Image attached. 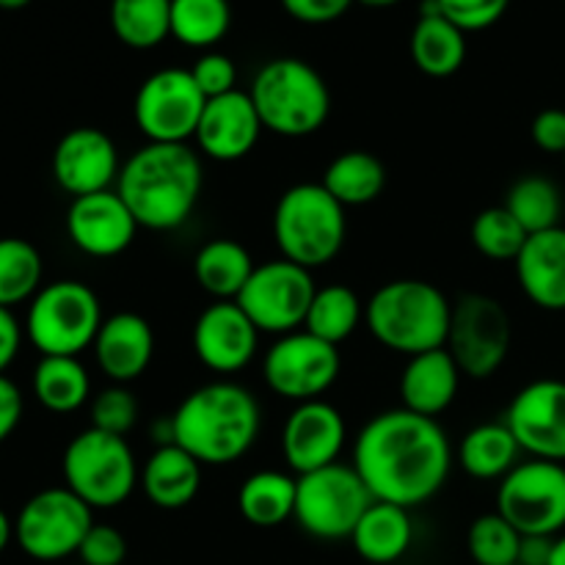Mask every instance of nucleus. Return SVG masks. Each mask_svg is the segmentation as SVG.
Returning <instances> with one entry per match:
<instances>
[{"instance_id":"obj_52","label":"nucleus","mask_w":565,"mask_h":565,"mask_svg":"<svg viewBox=\"0 0 565 565\" xmlns=\"http://www.w3.org/2000/svg\"><path fill=\"white\" fill-rule=\"evenodd\" d=\"M359 3L373 6V9H384V6H395V3H401V0H359Z\"/></svg>"},{"instance_id":"obj_43","label":"nucleus","mask_w":565,"mask_h":565,"mask_svg":"<svg viewBox=\"0 0 565 565\" xmlns=\"http://www.w3.org/2000/svg\"><path fill=\"white\" fill-rule=\"evenodd\" d=\"M83 565H121L127 557V541L110 524H94L77 550Z\"/></svg>"},{"instance_id":"obj_46","label":"nucleus","mask_w":565,"mask_h":565,"mask_svg":"<svg viewBox=\"0 0 565 565\" xmlns=\"http://www.w3.org/2000/svg\"><path fill=\"white\" fill-rule=\"evenodd\" d=\"M22 408H25V403H22L20 386L6 379V375H0V445L17 430L22 419Z\"/></svg>"},{"instance_id":"obj_32","label":"nucleus","mask_w":565,"mask_h":565,"mask_svg":"<svg viewBox=\"0 0 565 565\" xmlns=\"http://www.w3.org/2000/svg\"><path fill=\"white\" fill-rule=\"evenodd\" d=\"M33 395L47 412L72 414L86 406L92 379L77 356H42L33 370Z\"/></svg>"},{"instance_id":"obj_15","label":"nucleus","mask_w":565,"mask_h":565,"mask_svg":"<svg viewBox=\"0 0 565 565\" xmlns=\"http://www.w3.org/2000/svg\"><path fill=\"white\" fill-rule=\"evenodd\" d=\"M207 97L191 70H160L141 83L132 105L138 130L149 143H188L196 136Z\"/></svg>"},{"instance_id":"obj_26","label":"nucleus","mask_w":565,"mask_h":565,"mask_svg":"<svg viewBox=\"0 0 565 565\" xmlns=\"http://www.w3.org/2000/svg\"><path fill=\"white\" fill-rule=\"evenodd\" d=\"M414 541V524L408 508L373 502L359 519L351 535L356 555L370 565H392L401 561Z\"/></svg>"},{"instance_id":"obj_47","label":"nucleus","mask_w":565,"mask_h":565,"mask_svg":"<svg viewBox=\"0 0 565 565\" xmlns=\"http://www.w3.org/2000/svg\"><path fill=\"white\" fill-rule=\"evenodd\" d=\"M22 345V329L17 323V318L11 315V309L0 307V375H6V370L11 367V362L17 359Z\"/></svg>"},{"instance_id":"obj_37","label":"nucleus","mask_w":565,"mask_h":565,"mask_svg":"<svg viewBox=\"0 0 565 565\" xmlns=\"http://www.w3.org/2000/svg\"><path fill=\"white\" fill-rule=\"evenodd\" d=\"M230 22L226 0H171V36L185 47H213L226 36Z\"/></svg>"},{"instance_id":"obj_24","label":"nucleus","mask_w":565,"mask_h":565,"mask_svg":"<svg viewBox=\"0 0 565 565\" xmlns=\"http://www.w3.org/2000/svg\"><path fill=\"white\" fill-rule=\"evenodd\" d=\"M461 375L463 373L458 370L456 359L450 356L447 348L417 353V356L408 359L406 370L401 375L403 408L436 419L456 401Z\"/></svg>"},{"instance_id":"obj_12","label":"nucleus","mask_w":565,"mask_h":565,"mask_svg":"<svg viewBox=\"0 0 565 565\" xmlns=\"http://www.w3.org/2000/svg\"><path fill=\"white\" fill-rule=\"evenodd\" d=\"M497 513L522 535H557L565 530V467L555 461L516 463L497 489Z\"/></svg>"},{"instance_id":"obj_31","label":"nucleus","mask_w":565,"mask_h":565,"mask_svg":"<svg viewBox=\"0 0 565 565\" xmlns=\"http://www.w3.org/2000/svg\"><path fill=\"white\" fill-rule=\"evenodd\" d=\"M519 441L505 423H486L461 439V467L475 480H502L519 463Z\"/></svg>"},{"instance_id":"obj_25","label":"nucleus","mask_w":565,"mask_h":565,"mask_svg":"<svg viewBox=\"0 0 565 565\" xmlns=\"http://www.w3.org/2000/svg\"><path fill=\"white\" fill-rule=\"evenodd\" d=\"M138 486L160 511H182L196 500L202 489V463L180 445L169 441L147 458L138 475Z\"/></svg>"},{"instance_id":"obj_33","label":"nucleus","mask_w":565,"mask_h":565,"mask_svg":"<svg viewBox=\"0 0 565 565\" xmlns=\"http://www.w3.org/2000/svg\"><path fill=\"white\" fill-rule=\"evenodd\" d=\"M110 25L127 47H158L171 36V0H114Z\"/></svg>"},{"instance_id":"obj_49","label":"nucleus","mask_w":565,"mask_h":565,"mask_svg":"<svg viewBox=\"0 0 565 565\" xmlns=\"http://www.w3.org/2000/svg\"><path fill=\"white\" fill-rule=\"evenodd\" d=\"M11 539H14V522H11V519L6 516L3 508H0V555H3L6 546L11 544Z\"/></svg>"},{"instance_id":"obj_34","label":"nucleus","mask_w":565,"mask_h":565,"mask_svg":"<svg viewBox=\"0 0 565 565\" xmlns=\"http://www.w3.org/2000/svg\"><path fill=\"white\" fill-rule=\"evenodd\" d=\"M362 320L364 307L356 292L345 285H329L315 292L303 331L331 342V345H340L359 329Z\"/></svg>"},{"instance_id":"obj_29","label":"nucleus","mask_w":565,"mask_h":565,"mask_svg":"<svg viewBox=\"0 0 565 565\" xmlns=\"http://www.w3.org/2000/svg\"><path fill=\"white\" fill-rule=\"evenodd\" d=\"M298 478L276 469H263L243 480L237 491V511L254 527H279L296 513Z\"/></svg>"},{"instance_id":"obj_23","label":"nucleus","mask_w":565,"mask_h":565,"mask_svg":"<svg viewBox=\"0 0 565 565\" xmlns=\"http://www.w3.org/2000/svg\"><path fill=\"white\" fill-rule=\"evenodd\" d=\"M524 296L546 312H565V226L530 235L516 257Z\"/></svg>"},{"instance_id":"obj_6","label":"nucleus","mask_w":565,"mask_h":565,"mask_svg":"<svg viewBox=\"0 0 565 565\" xmlns=\"http://www.w3.org/2000/svg\"><path fill=\"white\" fill-rule=\"evenodd\" d=\"M345 207L320 182H301L281 193L274 210V241L281 257L315 270L345 246Z\"/></svg>"},{"instance_id":"obj_2","label":"nucleus","mask_w":565,"mask_h":565,"mask_svg":"<svg viewBox=\"0 0 565 565\" xmlns=\"http://www.w3.org/2000/svg\"><path fill=\"white\" fill-rule=\"evenodd\" d=\"M202 182V160L188 143H143L121 166L116 193L138 226L171 232L193 215Z\"/></svg>"},{"instance_id":"obj_27","label":"nucleus","mask_w":565,"mask_h":565,"mask_svg":"<svg viewBox=\"0 0 565 565\" xmlns=\"http://www.w3.org/2000/svg\"><path fill=\"white\" fill-rule=\"evenodd\" d=\"M412 58L430 77L456 75L467 58V33L439 14V3L428 0L412 31Z\"/></svg>"},{"instance_id":"obj_8","label":"nucleus","mask_w":565,"mask_h":565,"mask_svg":"<svg viewBox=\"0 0 565 565\" xmlns=\"http://www.w3.org/2000/svg\"><path fill=\"white\" fill-rule=\"evenodd\" d=\"M97 292L75 279L44 285L28 307L25 331L42 356H81L103 326Z\"/></svg>"},{"instance_id":"obj_16","label":"nucleus","mask_w":565,"mask_h":565,"mask_svg":"<svg viewBox=\"0 0 565 565\" xmlns=\"http://www.w3.org/2000/svg\"><path fill=\"white\" fill-rule=\"evenodd\" d=\"M502 423L522 452L541 461H565V381L541 379L516 392Z\"/></svg>"},{"instance_id":"obj_38","label":"nucleus","mask_w":565,"mask_h":565,"mask_svg":"<svg viewBox=\"0 0 565 565\" xmlns=\"http://www.w3.org/2000/svg\"><path fill=\"white\" fill-rule=\"evenodd\" d=\"M467 550L475 565H516L522 533L500 513H483L467 533Z\"/></svg>"},{"instance_id":"obj_7","label":"nucleus","mask_w":565,"mask_h":565,"mask_svg":"<svg viewBox=\"0 0 565 565\" xmlns=\"http://www.w3.org/2000/svg\"><path fill=\"white\" fill-rule=\"evenodd\" d=\"M61 472L66 489L92 511H110L130 500L141 469L125 436L86 428L66 445Z\"/></svg>"},{"instance_id":"obj_54","label":"nucleus","mask_w":565,"mask_h":565,"mask_svg":"<svg viewBox=\"0 0 565 565\" xmlns=\"http://www.w3.org/2000/svg\"><path fill=\"white\" fill-rule=\"evenodd\" d=\"M516 565H519V563H516Z\"/></svg>"},{"instance_id":"obj_13","label":"nucleus","mask_w":565,"mask_h":565,"mask_svg":"<svg viewBox=\"0 0 565 565\" xmlns=\"http://www.w3.org/2000/svg\"><path fill=\"white\" fill-rule=\"evenodd\" d=\"M315 292L318 287L312 270L281 257L254 268L252 279L235 303L257 326L259 334L265 331V334L285 337L303 329Z\"/></svg>"},{"instance_id":"obj_17","label":"nucleus","mask_w":565,"mask_h":565,"mask_svg":"<svg viewBox=\"0 0 565 565\" xmlns=\"http://www.w3.org/2000/svg\"><path fill=\"white\" fill-rule=\"evenodd\" d=\"M345 419L323 397L296 403L281 428V452L287 467L296 469L298 475L331 467L345 447Z\"/></svg>"},{"instance_id":"obj_35","label":"nucleus","mask_w":565,"mask_h":565,"mask_svg":"<svg viewBox=\"0 0 565 565\" xmlns=\"http://www.w3.org/2000/svg\"><path fill=\"white\" fill-rule=\"evenodd\" d=\"M505 210L522 224L527 235H539V232L561 226L563 196L555 182L530 174L513 182L505 196Z\"/></svg>"},{"instance_id":"obj_9","label":"nucleus","mask_w":565,"mask_h":565,"mask_svg":"<svg viewBox=\"0 0 565 565\" xmlns=\"http://www.w3.org/2000/svg\"><path fill=\"white\" fill-rule=\"evenodd\" d=\"M373 502V494L356 469L337 461L309 475H298L292 519L312 539L342 541L351 539L359 519Z\"/></svg>"},{"instance_id":"obj_3","label":"nucleus","mask_w":565,"mask_h":565,"mask_svg":"<svg viewBox=\"0 0 565 565\" xmlns=\"http://www.w3.org/2000/svg\"><path fill=\"white\" fill-rule=\"evenodd\" d=\"M169 425L171 441L191 452L202 467H226L254 447L263 412L246 386L213 381L193 390L177 406Z\"/></svg>"},{"instance_id":"obj_36","label":"nucleus","mask_w":565,"mask_h":565,"mask_svg":"<svg viewBox=\"0 0 565 565\" xmlns=\"http://www.w3.org/2000/svg\"><path fill=\"white\" fill-rule=\"evenodd\" d=\"M42 254L22 237H0V307L33 301L42 290Z\"/></svg>"},{"instance_id":"obj_4","label":"nucleus","mask_w":565,"mask_h":565,"mask_svg":"<svg viewBox=\"0 0 565 565\" xmlns=\"http://www.w3.org/2000/svg\"><path fill=\"white\" fill-rule=\"evenodd\" d=\"M452 303L436 285L423 279H395L381 285L364 303L370 334L403 356L447 345Z\"/></svg>"},{"instance_id":"obj_45","label":"nucleus","mask_w":565,"mask_h":565,"mask_svg":"<svg viewBox=\"0 0 565 565\" xmlns=\"http://www.w3.org/2000/svg\"><path fill=\"white\" fill-rule=\"evenodd\" d=\"M353 0H281L285 11L296 17L298 22L307 25H323V22H334L351 9Z\"/></svg>"},{"instance_id":"obj_28","label":"nucleus","mask_w":565,"mask_h":565,"mask_svg":"<svg viewBox=\"0 0 565 565\" xmlns=\"http://www.w3.org/2000/svg\"><path fill=\"white\" fill-rule=\"evenodd\" d=\"M254 259L246 246L230 237L204 243L193 257V276L199 287L215 301H235L254 274Z\"/></svg>"},{"instance_id":"obj_11","label":"nucleus","mask_w":565,"mask_h":565,"mask_svg":"<svg viewBox=\"0 0 565 565\" xmlns=\"http://www.w3.org/2000/svg\"><path fill=\"white\" fill-rule=\"evenodd\" d=\"M511 315L497 298L467 292L452 303L445 348L469 379H491L511 353Z\"/></svg>"},{"instance_id":"obj_19","label":"nucleus","mask_w":565,"mask_h":565,"mask_svg":"<svg viewBox=\"0 0 565 565\" xmlns=\"http://www.w3.org/2000/svg\"><path fill=\"white\" fill-rule=\"evenodd\" d=\"M119 171L114 138L99 127H75L55 143L53 177L75 199L110 191L119 180Z\"/></svg>"},{"instance_id":"obj_18","label":"nucleus","mask_w":565,"mask_h":565,"mask_svg":"<svg viewBox=\"0 0 565 565\" xmlns=\"http://www.w3.org/2000/svg\"><path fill=\"white\" fill-rule=\"evenodd\" d=\"M136 232L138 221L116 191L77 196L66 210V235L88 257H119L132 246Z\"/></svg>"},{"instance_id":"obj_51","label":"nucleus","mask_w":565,"mask_h":565,"mask_svg":"<svg viewBox=\"0 0 565 565\" xmlns=\"http://www.w3.org/2000/svg\"><path fill=\"white\" fill-rule=\"evenodd\" d=\"M31 3V0H0V9L6 11H14V9H25V6Z\"/></svg>"},{"instance_id":"obj_44","label":"nucleus","mask_w":565,"mask_h":565,"mask_svg":"<svg viewBox=\"0 0 565 565\" xmlns=\"http://www.w3.org/2000/svg\"><path fill=\"white\" fill-rule=\"evenodd\" d=\"M535 147L544 149L546 154H565V110L563 108H546L541 110L530 127Z\"/></svg>"},{"instance_id":"obj_20","label":"nucleus","mask_w":565,"mask_h":565,"mask_svg":"<svg viewBox=\"0 0 565 565\" xmlns=\"http://www.w3.org/2000/svg\"><path fill=\"white\" fill-rule=\"evenodd\" d=\"M259 329L235 301H215L193 323V353L213 373H237L257 356Z\"/></svg>"},{"instance_id":"obj_39","label":"nucleus","mask_w":565,"mask_h":565,"mask_svg":"<svg viewBox=\"0 0 565 565\" xmlns=\"http://www.w3.org/2000/svg\"><path fill=\"white\" fill-rule=\"evenodd\" d=\"M472 246L478 248L483 257L497 259V263H516V257L522 254L524 243H527V232L522 230L516 218L505 210V204L500 207H489L483 213L475 215L472 221Z\"/></svg>"},{"instance_id":"obj_42","label":"nucleus","mask_w":565,"mask_h":565,"mask_svg":"<svg viewBox=\"0 0 565 565\" xmlns=\"http://www.w3.org/2000/svg\"><path fill=\"white\" fill-rule=\"evenodd\" d=\"M191 75L196 86L207 99L224 97V94L237 92V70L235 61L224 53H204L199 55L196 64L191 66Z\"/></svg>"},{"instance_id":"obj_48","label":"nucleus","mask_w":565,"mask_h":565,"mask_svg":"<svg viewBox=\"0 0 565 565\" xmlns=\"http://www.w3.org/2000/svg\"><path fill=\"white\" fill-rule=\"evenodd\" d=\"M552 550H555L552 535H522L519 565H550Z\"/></svg>"},{"instance_id":"obj_41","label":"nucleus","mask_w":565,"mask_h":565,"mask_svg":"<svg viewBox=\"0 0 565 565\" xmlns=\"http://www.w3.org/2000/svg\"><path fill=\"white\" fill-rule=\"evenodd\" d=\"M439 3V14L447 17L452 25L467 31H483L494 22L502 20L511 0H436Z\"/></svg>"},{"instance_id":"obj_53","label":"nucleus","mask_w":565,"mask_h":565,"mask_svg":"<svg viewBox=\"0 0 565 565\" xmlns=\"http://www.w3.org/2000/svg\"><path fill=\"white\" fill-rule=\"evenodd\" d=\"M563 163H565V154H563Z\"/></svg>"},{"instance_id":"obj_1","label":"nucleus","mask_w":565,"mask_h":565,"mask_svg":"<svg viewBox=\"0 0 565 565\" xmlns=\"http://www.w3.org/2000/svg\"><path fill=\"white\" fill-rule=\"evenodd\" d=\"M351 467L375 502L412 511L445 489L452 467V447L439 419L408 408H392L359 430Z\"/></svg>"},{"instance_id":"obj_40","label":"nucleus","mask_w":565,"mask_h":565,"mask_svg":"<svg viewBox=\"0 0 565 565\" xmlns=\"http://www.w3.org/2000/svg\"><path fill=\"white\" fill-rule=\"evenodd\" d=\"M138 423V401L125 384H114L92 401V428L127 436Z\"/></svg>"},{"instance_id":"obj_14","label":"nucleus","mask_w":565,"mask_h":565,"mask_svg":"<svg viewBox=\"0 0 565 565\" xmlns=\"http://www.w3.org/2000/svg\"><path fill=\"white\" fill-rule=\"evenodd\" d=\"M340 370L342 359L337 345L303 329L279 337L263 362L268 390L292 403L320 401L340 379Z\"/></svg>"},{"instance_id":"obj_22","label":"nucleus","mask_w":565,"mask_h":565,"mask_svg":"<svg viewBox=\"0 0 565 565\" xmlns=\"http://www.w3.org/2000/svg\"><path fill=\"white\" fill-rule=\"evenodd\" d=\"M92 348L99 370L114 384H132L152 364V326L147 323V318H141L136 312H116L103 320Z\"/></svg>"},{"instance_id":"obj_21","label":"nucleus","mask_w":565,"mask_h":565,"mask_svg":"<svg viewBox=\"0 0 565 565\" xmlns=\"http://www.w3.org/2000/svg\"><path fill=\"white\" fill-rule=\"evenodd\" d=\"M263 130L265 127L248 92L237 88L224 97L207 99L193 138H196L202 154L218 160V163H235L257 147Z\"/></svg>"},{"instance_id":"obj_5","label":"nucleus","mask_w":565,"mask_h":565,"mask_svg":"<svg viewBox=\"0 0 565 565\" xmlns=\"http://www.w3.org/2000/svg\"><path fill=\"white\" fill-rule=\"evenodd\" d=\"M248 97L265 130L281 138L312 136L331 114L329 83L301 58L268 61L254 77Z\"/></svg>"},{"instance_id":"obj_50","label":"nucleus","mask_w":565,"mask_h":565,"mask_svg":"<svg viewBox=\"0 0 565 565\" xmlns=\"http://www.w3.org/2000/svg\"><path fill=\"white\" fill-rule=\"evenodd\" d=\"M550 565H565V535H557L555 550H552Z\"/></svg>"},{"instance_id":"obj_30","label":"nucleus","mask_w":565,"mask_h":565,"mask_svg":"<svg viewBox=\"0 0 565 565\" xmlns=\"http://www.w3.org/2000/svg\"><path fill=\"white\" fill-rule=\"evenodd\" d=\"M320 185L342 204V207H364L375 202L386 185V171L375 154L351 149L326 166Z\"/></svg>"},{"instance_id":"obj_10","label":"nucleus","mask_w":565,"mask_h":565,"mask_svg":"<svg viewBox=\"0 0 565 565\" xmlns=\"http://www.w3.org/2000/svg\"><path fill=\"white\" fill-rule=\"evenodd\" d=\"M92 527V508L61 486L39 491L20 508L14 519V541L33 561L58 563L77 555Z\"/></svg>"}]
</instances>
